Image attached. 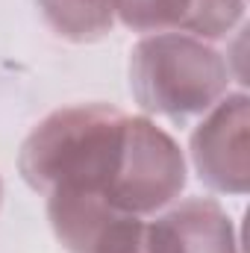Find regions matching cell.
<instances>
[{
    "mask_svg": "<svg viewBox=\"0 0 250 253\" xmlns=\"http://www.w3.org/2000/svg\"><path fill=\"white\" fill-rule=\"evenodd\" d=\"M124 118V112L106 103H80L50 112L21 144L18 171L24 183L44 197L53 191H88L103 197L118 162Z\"/></svg>",
    "mask_w": 250,
    "mask_h": 253,
    "instance_id": "obj_1",
    "label": "cell"
},
{
    "mask_svg": "<svg viewBox=\"0 0 250 253\" xmlns=\"http://www.w3.org/2000/svg\"><path fill=\"white\" fill-rule=\"evenodd\" d=\"M115 21L126 30L150 33H180L188 15V0H112Z\"/></svg>",
    "mask_w": 250,
    "mask_h": 253,
    "instance_id": "obj_7",
    "label": "cell"
},
{
    "mask_svg": "<svg viewBox=\"0 0 250 253\" xmlns=\"http://www.w3.org/2000/svg\"><path fill=\"white\" fill-rule=\"evenodd\" d=\"M0 200H3V183H0Z\"/></svg>",
    "mask_w": 250,
    "mask_h": 253,
    "instance_id": "obj_9",
    "label": "cell"
},
{
    "mask_svg": "<svg viewBox=\"0 0 250 253\" xmlns=\"http://www.w3.org/2000/svg\"><path fill=\"white\" fill-rule=\"evenodd\" d=\"M153 253H242L236 227L215 197L174 200L147 218Z\"/></svg>",
    "mask_w": 250,
    "mask_h": 253,
    "instance_id": "obj_5",
    "label": "cell"
},
{
    "mask_svg": "<svg viewBox=\"0 0 250 253\" xmlns=\"http://www.w3.org/2000/svg\"><path fill=\"white\" fill-rule=\"evenodd\" d=\"M44 24L65 42L91 44L115 27L112 0H39Z\"/></svg>",
    "mask_w": 250,
    "mask_h": 253,
    "instance_id": "obj_6",
    "label": "cell"
},
{
    "mask_svg": "<svg viewBox=\"0 0 250 253\" xmlns=\"http://www.w3.org/2000/svg\"><path fill=\"white\" fill-rule=\"evenodd\" d=\"M186 174V156L162 126L147 115H126L118 162L103 200L126 215L150 218L180 200Z\"/></svg>",
    "mask_w": 250,
    "mask_h": 253,
    "instance_id": "obj_3",
    "label": "cell"
},
{
    "mask_svg": "<svg viewBox=\"0 0 250 253\" xmlns=\"http://www.w3.org/2000/svg\"><path fill=\"white\" fill-rule=\"evenodd\" d=\"M248 94H224L209 112H203L194 126L188 153L191 165L203 186L218 194H248L250 186V150L248 126L250 106Z\"/></svg>",
    "mask_w": 250,
    "mask_h": 253,
    "instance_id": "obj_4",
    "label": "cell"
},
{
    "mask_svg": "<svg viewBox=\"0 0 250 253\" xmlns=\"http://www.w3.org/2000/svg\"><path fill=\"white\" fill-rule=\"evenodd\" d=\"M230 62L188 33L141 36L129 53V91L141 112L186 121L230 94Z\"/></svg>",
    "mask_w": 250,
    "mask_h": 253,
    "instance_id": "obj_2",
    "label": "cell"
},
{
    "mask_svg": "<svg viewBox=\"0 0 250 253\" xmlns=\"http://www.w3.org/2000/svg\"><path fill=\"white\" fill-rule=\"evenodd\" d=\"M245 15V0H188V15L180 33L203 42L224 39Z\"/></svg>",
    "mask_w": 250,
    "mask_h": 253,
    "instance_id": "obj_8",
    "label": "cell"
}]
</instances>
